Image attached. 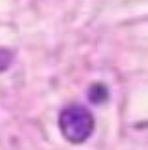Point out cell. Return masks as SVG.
<instances>
[{"label": "cell", "mask_w": 148, "mask_h": 150, "mask_svg": "<svg viewBox=\"0 0 148 150\" xmlns=\"http://www.w3.org/2000/svg\"><path fill=\"white\" fill-rule=\"evenodd\" d=\"M60 129L71 143H82L94 131V116L86 107L71 105L60 115Z\"/></svg>", "instance_id": "obj_1"}, {"label": "cell", "mask_w": 148, "mask_h": 150, "mask_svg": "<svg viewBox=\"0 0 148 150\" xmlns=\"http://www.w3.org/2000/svg\"><path fill=\"white\" fill-rule=\"evenodd\" d=\"M107 98V90H105L103 84H94V86L90 88V100L96 101V103H101Z\"/></svg>", "instance_id": "obj_2"}, {"label": "cell", "mask_w": 148, "mask_h": 150, "mask_svg": "<svg viewBox=\"0 0 148 150\" xmlns=\"http://www.w3.org/2000/svg\"><path fill=\"white\" fill-rule=\"evenodd\" d=\"M10 64H11V53L8 49H0V71L8 69Z\"/></svg>", "instance_id": "obj_3"}]
</instances>
